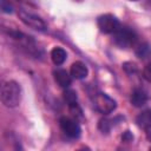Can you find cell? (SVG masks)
I'll return each mask as SVG.
<instances>
[{
	"instance_id": "cell-1",
	"label": "cell",
	"mask_w": 151,
	"mask_h": 151,
	"mask_svg": "<svg viewBox=\"0 0 151 151\" xmlns=\"http://www.w3.org/2000/svg\"><path fill=\"white\" fill-rule=\"evenodd\" d=\"M1 101L7 107H17L21 101V87L14 80H7L1 86Z\"/></svg>"
},
{
	"instance_id": "cell-12",
	"label": "cell",
	"mask_w": 151,
	"mask_h": 151,
	"mask_svg": "<svg viewBox=\"0 0 151 151\" xmlns=\"http://www.w3.org/2000/svg\"><path fill=\"white\" fill-rule=\"evenodd\" d=\"M64 99L68 104V106L77 104V93L73 90H66L64 92Z\"/></svg>"
},
{
	"instance_id": "cell-13",
	"label": "cell",
	"mask_w": 151,
	"mask_h": 151,
	"mask_svg": "<svg viewBox=\"0 0 151 151\" xmlns=\"http://www.w3.org/2000/svg\"><path fill=\"white\" fill-rule=\"evenodd\" d=\"M150 53V48L146 44H143V45H139L137 48H136V54L139 57V58H145L147 54Z\"/></svg>"
},
{
	"instance_id": "cell-16",
	"label": "cell",
	"mask_w": 151,
	"mask_h": 151,
	"mask_svg": "<svg viewBox=\"0 0 151 151\" xmlns=\"http://www.w3.org/2000/svg\"><path fill=\"white\" fill-rule=\"evenodd\" d=\"M99 130L104 133V132H109V130H110V127H111V125H110V120H107V119H101L100 122H99Z\"/></svg>"
},
{
	"instance_id": "cell-19",
	"label": "cell",
	"mask_w": 151,
	"mask_h": 151,
	"mask_svg": "<svg viewBox=\"0 0 151 151\" xmlns=\"http://www.w3.org/2000/svg\"><path fill=\"white\" fill-rule=\"evenodd\" d=\"M145 131H146V138H147V140L151 142V125L149 127H146Z\"/></svg>"
},
{
	"instance_id": "cell-8",
	"label": "cell",
	"mask_w": 151,
	"mask_h": 151,
	"mask_svg": "<svg viewBox=\"0 0 151 151\" xmlns=\"http://www.w3.org/2000/svg\"><path fill=\"white\" fill-rule=\"evenodd\" d=\"M53 74H54V79H55V81L58 83V85L60 86V87H63V88H67L70 85H71V83H72V76H70L65 70H61V68H59V70H55L54 72H53Z\"/></svg>"
},
{
	"instance_id": "cell-2",
	"label": "cell",
	"mask_w": 151,
	"mask_h": 151,
	"mask_svg": "<svg viewBox=\"0 0 151 151\" xmlns=\"http://www.w3.org/2000/svg\"><path fill=\"white\" fill-rule=\"evenodd\" d=\"M137 40V35L136 33L130 29L129 27H122L116 32L113 33V42L120 47V48H130L134 45Z\"/></svg>"
},
{
	"instance_id": "cell-18",
	"label": "cell",
	"mask_w": 151,
	"mask_h": 151,
	"mask_svg": "<svg viewBox=\"0 0 151 151\" xmlns=\"http://www.w3.org/2000/svg\"><path fill=\"white\" fill-rule=\"evenodd\" d=\"M132 139H133V136L131 134L130 131L124 132V134L122 136V140H124V142H132Z\"/></svg>"
},
{
	"instance_id": "cell-21",
	"label": "cell",
	"mask_w": 151,
	"mask_h": 151,
	"mask_svg": "<svg viewBox=\"0 0 151 151\" xmlns=\"http://www.w3.org/2000/svg\"><path fill=\"white\" fill-rule=\"evenodd\" d=\"M76 1H83V0H76Z\"/></svg>"
},
{
	"instance_id": "cell-17",
	"label": "cell",
	"mask_w": 151,
	"mask_h": 151,
	"mask_svg": "<svg viewBox=\"0 0 151 151\" xmlns=\"http://www.w3.org/2000/svg\"><path fill=\"white\" fill-rule=\"evenodd\" d=\"M143 77L145 80H147L149 83H151V61L144 67L143 70Z\"/></svg>"
},
{
	"instance_id": "cell-7",
	"label": "cell",
	"mask_w": 151,
	"mask_h": 151,
	"mask_svg": "<svg viewBox=\"0 0 151 151\" xmlns=\"http://www.w3.org/2000/svg\"><path fill=\"white\" fill-rule=\"evenodd\" d=\"M88 70L87 66L83 63V61H76L71 65V70H70V74L76 78V79H84L87 77Z\"/></svg>"
},
{
	"instance_id": "cell-14",
	"label": "cell",
	"mask_w": 151,
	"mask_h": 151,
	"mask_svg": "<svg viewBox=\"0 0 151 151\" xmlns=\"http://www.w3.org/2000/svg\"><path fill=\"white\" fill-rule=\"evenodd\" d=\"M123 68H124V71L126 72V73H129V74H134L136 72H137V65L134 64V63H132V61H126V63H124L123 64Z\"/></svg>"
},
{
	"instance_id": "cell-10",
	"label": "cell",
	"mask_w": 151,
	"mask_h": 151,
	"mask_svg": "<svg viewBox=\"0 0 151 151\" xmlns=\"http://www.w3.org/2000/svg\"><path fill=\"white\" fill-rule=\"evenodd\" d=\"M66 57H67V53L61 47H54L51 51V59H52L53 64L57 65V66L64 64V61L66 60Z\"/></svg>"
},
{
	"instance_id": "cell-9",
	"label": "cell",
	"mask_w": 151,
	"mask_h": 151,
	"mask_svg": "<svg viewBox=\"0 0 151 151\" xmlns=\"http://www.w3.org/2000/svg\"><path fill=\"white\" fill-rule=\"evenodd\" d=\"M147 101V94L142 88H134L131 94V104L136 107H142Z\"/></svg>"
},
{
	"instance_id": "cell-6",
	"label": "cell",
	"mask_w": 151,
	"mask_h": 151,
	"mask_svg": "<svg viewBox=\"0 0 151 151\" xmlns=\"http://www.w3.org/2000/svg\"><path fill=\"white\" fill-rule=\"evenodd\" d=\"M59 125L66 136H68L71 138H78L80 136L81 129H80L79 124L77 123V120L68 118V117H61L59 119Z\"/></svg>"
},
{
	"instance_id": "cell-5",
	"label": "cell",
	"mask_w": 151,
	"mask_h": 151,
	"mask_svg": "<svg viewBox=\"0 0 151 151\" xmlns=\"http://www.w3.org/2000/svg\"><path fill=\"white\" fill-rule=\"evenodd\" d=\"M94 105L96 109L103 114H109L113 112L117 107L116 100L110 96H107L106 93H98L94 98Z\"/></svg>"
},
{
	"instance_id": "cell-11",
	"label": "cell",
	"mask_w": 151,
	"mask_h": 151,
	"mask_svg": "<svg viewBox=\"0 0 151 151\" xmlns=\"http://www.w3.org/2000/svg\"><path fill=\"white\" fill-rule=\"evenodd\" d=\"M136 123L142 129L149 127L151 125V110H145L142 113H139L136 118Z\"/></svg>"
},
{
	"instance_id": "cell-4",
	"label": "cell",
	"mask_w": 151,
	"mask_h": 151,
	"mask_svg": "<svg viewBox=\"0 0 151 151\" xmlns=\"http://www.w3.org/2000/svg\"><path fill=\"white\" fill-rule=\"evenodd\" d=\"M18 17H19L20 20H21L26 26H28V27H31V28H33V29H37V31H40V32L46 31V24H45V21H44L40 17H38V15L20 9V11L18 12Z\"/></svg>"
},
{
	"instance_id": "cell-15",
	"label": "cell",
	"mask_w": 151,
	"mask_h": 151,
	"mask_svg": "<svg viewBox=\"0 0 151 151\" xmlns=\"http://www.w3.org/2000/svg\"><path fill=\"white\" fill-rule=\"evenodd\" d=\"M0 7H1V11L4 13L9 14V13L13 12V6L9 4L8 0H0Z\"/></svg>"
},
{
	"instance_id": "cell-20",
	"label": "cell",
	"mask_w": 151,
	"mask_h": 151,
	"mask_svg": "<svg viewBox=\"0 0 151 151\" xmlns=\"http://www.w3.org/2000/svg\"><path fill=\"white\" fill-rule=\"evenodd\" d=\"M130 1H138V0H130Z\"/></svg>"
},
{
	"instance_id": "cell-3",
	"label": "cell",
	"mask_w": 151,
	"mask_h": 151,
	"mask_svg": "<svg viewBox=\"0 0 151 151\" xmlns=\"http://www.w3.org/2000/svg\"><path fill=\"white\" fill-rule=\"evenodd\" d=\"M97 25L99 31L105 34H113L120 28L119 20L113 14H109V13L100 15L97 20Z\"/></svg>"
}]
</instances>
